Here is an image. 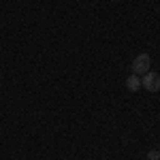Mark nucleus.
Wrapping results in <instances>:
<instances>
[{
  "label": "nucleus",
  "mask_w": 160,
  "mask_h": 160,
  "mask_svg": "<svg viewBox=\"0 0 160 160\" xmlns=\"http://www.w3.org/2000/svg\"><path fill=\"white\" fill-rule=\"evenodd\" d=\"M149 66H152V58H149L148 53H139L135 60H132V64H130V68H132V75H145L149 73Z\"/></svg>",
  "instance_id": "1"
},
{
  "label": "nucleus",
  "mask_w": 160,
  "mask_h": 160,
  "mask_svg": "<svg viewBox=\"0 0 160 160\" xmlns=\"http://www.w3.org/2000/svg\"><path fill=\"white\" fill-rule=\"evenodd\" d=\"M141 88H145V90H149V92H158L160 90V75L158 73H145L143 77H141Z\"/></svg>",
  "instance_id": "2"
},
{
  "label": "nucleus",
  "mask_w": 160,
  "mask_h": 160,
  "mask_svg": "<svg viewBox=\"0 0 160 160\" xmlns=\"http://www.w3.org/2000/svg\"><path fill=\"white\" fill-rule=\"evenodd\" d=\"M126 88H128L130 92H137V90L141 88V77H139V75H130V77L126 79Z\"/></svg>",
  "instance_id": "3"
},
{
  "label": "nucleus",
  "mask_w": 160,
  "mask_h": 160,
  "mask_svg": "<svg viewBox=\"0 0 160 160\" xmlns=\"http://www.w3.org/2000/svg\"><path fill=\"white\" fill-rule=\"evenodd\" d=\"M148 160H160V152L158 149H149L148 152Z\"/></svg>",
  "instance_id": "4"
}]
</instances>
